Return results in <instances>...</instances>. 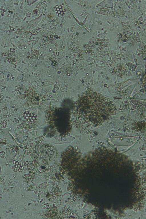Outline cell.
<instances>
[{
  "label": "cell",
  "instance_id": "6da1fadb",
  "mask_svg": "<svg viewBox=\"0 0 146 219\" xmlns=\"http://www.w3.org/2000/svg\"><path fill=\"white\" fill-rule=\"evenodd\" d=\"M113 103L108 98L92 90L86 91L76 102L73 111V123L81 131L102 125L114 112Z\"/></svg>",
  "mask_w": 146,
  "mask_h": 219
},
{
  "label": "cell",
  "instance_id": "7a4b0ae2",
  "mask_svg": "<svg viewBox=\"0 0 146 219\" xmlns=\"http://www.w3.org/2000/svg\"><path fill=\"white\" fill-rule=\"evenodd\" d=\"M145 77L146 78V70H145Z\"/></svg>",
  "mask_w": 146,
  "mask_h": 219
}]
</instances>
